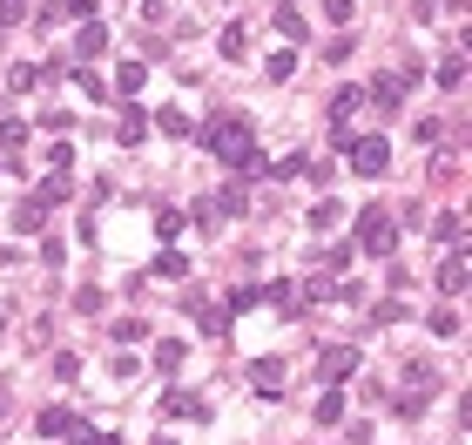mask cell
<instances>
[{
  "instance_id": "cell-1",
  "label": "cell",
  "mask_w": 472,
  "mask_h": 445,
  "mask_svg": "<svg viewBox=\"0 0 472 445\" xmlns=\"http://www.w3.org/2000/svg\"><path fill=\"white\" fill-rule=\"evenodd\" d=\"M203 149L223 162V169L236 176H257V128L244 122V115H216L210 128H203Z\"/></svg>"
},
{
  "instance_id": "cell-2",
  "label": "cell",
  "mask_w": 472,
  "mask_h": 445,
  "mask_svg": "<svg viewBox=\"0 0 472 445\" xmlns=\"http://www.w3.org/2000/svg\"><path fill=\"white\" fill-rule=\"evenodd\" d=\"M344 162H351V176H385L392 169V142H385L378 128H371V136H351Z\"/></svg>"
},
{
  "instance_id": "cell-3",
  "label": "cell",
  "mask_w": 472,
  "mask_h": 445,
  "mask_svg": "<svg viewBox=\"0 0 472 445\" xmlns=\"http://www.w3.org/2000/svg\"><path fill=\"white\" fill-rule=\"evenodd\" d=\"M358 250H365V257H392L398 250V230H392L385 210H358Z\"/></svg>"
},
{
  "instance_id": "cell-4",
  "label": "cell",
  "mask_w": 472,
  "mask_h": 445,
  "mask_svg": "<svg viewBox=\"0 0 472 445\" xmlns=\"http://www.w3.org/2000/svg\"><path fill=\"white\" fill-rule=\"evenodd\" d=\"M358 365H365V358H358V344H331V351L318 358V384H344Z\"/></svg>"
},
{
  "instance_id": "cell-5",
  "label": "cell",
  "mask_w": 472,
  "mask_h": 445,
  "mask_svg": "<svg viewBox=\"0 0 472 445\" xmlns=\"http://www.w3.org/2000/svg\"><path fill=\"white\" fill-rule=\"evenodd\" d=\"M405 88H411V68H398V75H378V81H371V88H365V102L398 108V102H405Z\"/></svg>"
},
{
  "instance_id": "cell-6",
  "label": "cell",
  "mask_w": 472,
  "mask_h": 445,
  "mask_svg": "<svg viewBox=\"0 0 472 445\" xmlns=\"http://www.w3.org/2000/svg\"><path fill=\"white\" fill-rule=\"evenodd\" d=\"M34 432H41V439H75V432H81V418L68 412V405H47V412L34 418Z\"/></svg>"
},
{
  "instance_id": "cell-7",
  "label": "cell",
  "mask_w": 472,
  "mask_h": 445,
  "mask_svg": "<svg viewBox=\"0 0 472 445\" xmlns=\"http://www.w3.org/2000/svg\"><path fill=\"white\" fill-rule=\"evenodd\" d=\"M250 384H257L263 399H277V391H284V358H257V365H250Z\"/></svg>"
},
{
  "instance_id": "cell-8",
  "label": "cell",
  "mask_w": 472,
  "mask_h": 445,
  "mask_svg": "<svg viewBox=\"0 0 472 445\" xmlns=\"http://www.w3.org/2000/svg\"><path fill=\"white\" fill-rule=\"evenodd\" d=\"M115 142H122V149H142V142H149V115H142V108H122V122H115Z\"/></svg>"
},
{
  "instance_id": "cell-9",
  "label": "cell",
  "mask_w": 472,
  "mask_h": 445,
  "mask_svg": "<svg viewBox=\"0 0 472 445\" xmlns=\"http://www.w3.org/2000/svg\"><path fill=\"white\" fill-rule=\"evenodd\" d=\"M210 210H216V223H223V216H244V210H250V189H244V183H223V189L210 196Z\"/></svg>"
},
{
  "instance_id": "cell-10",
  "label": "cell",
  "mask_w": 472,
  "mask_h": 445,
  "mask_svg": "<svg viewBox=\"0 0 472 445\" xmlns=\"http://www.w3.org/2000/svg\"><path fill=\"white\" fill-rule=\"evenodd\" d=\"M216 54H223V62H244V54H250V28H244V21H229V28L216 34Z\"/></svg>"
},
{
  "instance_id": "cell-11",
  "label": "cell",
  "mask_w": 472,
  "mask_h": 445,
  "mask_svg": "<svg viewBox=\"0 0 472 445\" xmlns=\"http://www.w3.org/2000/svg\"><path fill=\"white\" fill-rule=\"evenodd\" d=\"M75 54H81V62L108 54V28H102V21H81V34H75Z\"/></svg>"
},
{
  "instance_id": "cell-12",
  "label": "cell",
  "mask_w": 472,
  "mask_h": 445,
  "mask_svg": "<svg viewBox=\"0 0 472 445\" xmlns=\"http://www.w3.org/2000/svg\"><path fill=\"white\" fill-rule=\"evenodd\" d=\"M108 88H115V95H142V88H149V62H122Z\"/></svg>"
},
{
  "instance_id": "cell-13",
  "label": "cell",
  "mask_w": 472,
  "mask_h": 445,
  "mask_svg": "<svg viewBox=\"0 0 472 445\" xmlns=\"http://www.w3.org/2000/svg\"><path fill=\"white\" fill-rule=\"evenodd\" d=\"M432 236H439L445 250H466V216H459V210H445L439 223H432Z\"/></svg>"
},
{
  "instance_id": "cell-14",
  "label": "cell",
  "mask_w": 472,
  "mask_h": 445,
  "mask_svg": "<svg viewBox=\"0 0 472 445\" xmlns=\"http://www.w3.org/2000/svg\"><path fill=\"white\" fill-rule=\"evenodd\" d=\"M162 412H169V418H210V405H203L196 391H169V399H162Z\"/></svg>"
},
{
  "instance_id": "cell-15",
  "label": "cell",
  "mask_w": 472,
  "mask_h": 445,
  "mask_svg": "<svg viewBox=\"0 0 472 445\" xmlns=\"http://www.w3.org/2000/svg\"><path fill=\"white\" fill-rule=\"evenodd\" d=\"M432 75H439V88H466V47H452V54H445Z\"/></svg>"
},
{
  "instance_id": "cell-16",
  "label": "cell",
  "mask_w": 472,
  "mask_h": 445,
  "mask_svg": "<svg viewBox=\"0 0 472 445\" xmlns=\"http://www.w3.org/2000/svg\"><path fill=\"white\" fill-rule=\"evenodd\" d=\"M439 291H445V297H459V291H466V250H452V257H445V270H439Z\"/></svg>"
},
{
  "instance_id": "cell-17",
  "label": "cell",
  "mask_w": 472,
  "mask_h": 445,
  "mask_svg": "<svg viewBox=\"0 0 472 445\" xmlns=\"http://www.w3.org/2000/svg\"><path fill=\"white\" fill-rule=\"evenodd\" d=\"M21 142H28V122L0 115V162H7V155H21Z\"/></svg>"
},
{
  "instance_id": "cell-18",
  "label": "cell",
  "mask_w": 472,
  "mask_h": 445,
  "mask_svg": "<svg viewBox=\"0 0 472 445\" xmlns=\"http://www.w3.org/2000/svg\"><path fill=\"white\" fill-rule=\"evenodd\" d=\"M358 108H365V88H337L331 95V122H351Z\"/></svg>"
},
{
  "instance_id": "cell-19",
  "label": "cell",
  "mask_w": 472,
  "mask_h": 445,
  "mask_svg": "<svg viewBox=\"0 0 472 445\" xmlns=\"http://www.w3.org/2000/svg\"><path fill=\"white\" fill-rule=\"evenodd\" d=\"M337 418H344V391L324 384V391H318V425H337Z\"/></svg>"
},
{
  "instance_id": "cell-20",
  "label": "cell",
  "mask_w": 472,
  "mask_h": 445,
  "mask_svg": "<svg viewBox=\"0 0 472 445\" xmlns=\"http://www.w3.org/2000/svg\"><path fill=\"white\" fill-rule=\"evenodd\" d=\"M41 223H47V202H41V196H28V202L14 210V230H28V236H34Z\"/></svg>"
},
{
  "instance_id": "cell-21",
  "label": "cell",
  "mask_w": 472,
  "mask_h": 445,
  "mask_svg": "<svg viewBox=\"0 0 472 445\" xmlns=\"http://www.w3.org/2000/svg\"><path fill=\"white\" fill-rule=\"evenodd\" d=\"M263 297H270L277 310H304V291H297V284H263Z\"/></svg>"
},
{
  "instance_id": "cell-22",
  "label": "cell",
  "mask_w": 472,
  "mask_h": 445,
  "mask_svg": "<svg viewBox=\"0 0 472 445\" xmlns=\"http://www.w3.org/2000/svg\"><path fill=\"white\" fill-rule=\"evenodd\" d=\"M263 75H270V81H290V75H297V54H290V47H277L270 62H263Z\"/></svg>"
},
{
  "instance_id": "cell-23",
  "label": "cell",
  "mask_w": 472,
  "mask_h": 445,
  "mask_svg": "<svg viewBox=\"0 0 472 445\" xmlns=\"http://www.w3.org/2000/svg\"><path fill=\"white\" fill-rule=\"evenodd\" d=\"M277 34H284V41H311V21H304V14H290V7H284V14H277Z\"/></svg>"
},
{
  "instance_id": "cell-24",
  "label": "cell",
  "mask_w": 472,
  "mask_h": 445,
  "mask_svg": "<svg viewBox=\"0 0 472 445\" xmlns=\"http://www.w3.org/2000/svg\"><path fill=\"white\" fill-rule=\"evenodd\" d=\"M196 324L210 331V338H229V310H210V304H196Z\"/></svg>"
},
{
  "instance_id": "cell-25",
  "label": "cell",
  "mask_w": 472,
  "mask_h": 445,
  "mask_svg": "<svg viewBox=\"0 0 472 445\" xmlns=\"http://www.w3.org/2000/svg\"><path fill=\"white\" fill-rule=\"evenodd\" d=\"M257 304H263L257 284H236V291H229V317H236V310H257Z\"/></svg>"
},
{
  "instance_id": "cell-26",
  "label": "cell",
  "mask_w": 472,
  "mask_h": 445,
  "mask_svg": "<svg viewBox=\"0 0 472 445\" xmlns=\"http://www.w3.org/2000/svg\"><path fill=\"white\" fill-rule=\"evenodd\" d=\"M68 75H75V88H81V95H95V102H102V95H108V81L95 75V68H68Z\"/></svg>"
},
{
  "instance_id": "cell-27",
  "label": "cell",
  "mask_w": 472,
  "mask_h": 445,
  "mask_svg": "<svg viewBox=\"0 0 472 445\" xmlns=\"http://www.w3.org/2000/svg\"><path fill=\"white\" fill-rule=\"evenodd\" d=\"M176 236H183V216L162 210V216H155V243H176Z\"/></svg>"
},
{
  "instance_id": "cell-28",
  "label": "cell",
  "mask_w": 472,
  "mask_h": 445,
  "mask_svg": "<svg viewBox=\"0 0 472 445\" xmlns=\"http://www.w3.org/2000/svg\"><path fill=\"white\" fill-rule=\"evenodd\" d=\"M41 81H47V75H41V68H34V62H21V68H14V95H34V88H41Z\"/></svg>"
},
{
  "instance_id": "cell-29",
  "label": "cell",
  "mask_w": 472,
  "mask_h": 445,
  "mask_svg": "<svg viewBox=\"0 0 472 445\" xmlns=\"http://www.w3.org/2000/svg\"><path fill=\"white\" fill-rule=\"evenodd\" d=\"M324 21H331V28H351V21H358V7H351V0H324Z\"/></svg>"
},
{
  "instance_id": "cell-30",
  "label": "cell",
  "mask_w": 472,
  "mask_h": 445,
  "mask_svg": "<svg viewBox=\"0 0 472 445\" xmlns=\"http://www.w3.org/2000/svg\"><path fill=\"white\" fill-rule=\"evenodd\" d=\"M34 196H41V202H47V210H54V202H68V176H47V183H41V189H34Z\"/></svg>"
},
{
  "instance_id": "cell-31",
  "label": "cell",
  "mask_w": 472,
  "mask_h": 445,
  "mask_svg": "<svg viewBox=\"0 0 472 445\" xmlns=\"http://www.w3.org/2000/svg\"><path fill=\"white\" fill-rule=\"evenodd\" d=\"M155 122H162V136H189V115H183V108H162Z\"/></svg>"
},
{
  "instance_id": "cell-32",
  "label": "cell",
  "mask_w": 472,
  "mask_h": 445,
  "mask_svg": "<svg viewBox=\"0 0 472 445\" xmlns=\"http://www.w3.org/2000/svg\"><path fill=\"white\" fill-rule=\"evenodd\" d=\"M47 169L68 176V169H75V149H68V142H54V149H47Z\"/></svg>"
},
{
  "instance_id": "cell-33",
  "label": "cell",
  "mask_w": 472,
  "mask_h": 445,
  "mask_svg": "<svg viewBox=\"0 0 472 445\" xmlns=\"http://www.w3.org/2000/svg\"><path fill=\"white\" fill-rule=\"evenodd\" d=\"M432 338H459V310H432Z\"/></svg>"
},
{
  "instance_id": "cell-34",
  "label": "cell",
  "mask_w": 472,
  "mask_h": 445,
  "mask_svg": "<svg viewBox=\"0 0 472 445\" xmlns=\"http://www.w3.org/2000/svg\"><path fill=\"white\" fill-rule=\"evenodd\" d=\"M155 365H162V371H176V365H183V344H176V338H162V344H155Z\"/></svg>"
},
{
  "instance_id": "cell-35",
  "label": "cell",
  "mask_w": 472,
  "mask_h": 445,
  "mask_svg": "<svg viewBox=\"0 0 472 445\" xmlns=\"http://www.w3.org/2000/svg\"><path fill=\"white\" fill-rule=\"evenodd\" d=\"M41 128H47V136H68V128H75V115H62V108H47V115H41Z\"/></svg>"
},
{
  "instance_id": "cell-36",
  "label": "cell",
  "mask_w": 472,
  "mask_h": 445,
  "mask_svg": "<svg viewBox=\"0 0 472 445\" xmlns=\"http://www.w3.org/2000/svg\"><path fill=\"white\" fill-rule=\"evenodd\" d=\"M337 216H344V210H337V202H318V210H311V230H331Z\"/></svg>"
},
{
  "instance_id": "cell-37",
  "label": "cell",
  "mask_w": 472,
  "mask_h": 445,
  "mask_svg": "<svg viewBox=\"0 0 472 445\" xmlns=\"http://www.w3.org/2000/svg\"><path fill=\"white\" fill-rule=\"evenodd\" d=\"M411 142H418V149H432V142H439V122H432V115H426V122H411Z\"/></svg>"
},
{
  "instance_id": "cell-38",
  "label": "cell",
  "mask_w": 472,
  "mask_h": 445,
  "mask_svg": "<svg viewBox=\"0 0 472 445\" xmlns=\"http://www.w3.org/2000/svg\"><path fill=\"white\" fill-rule=\"evenodd\" d=\"M183 270H189V263L176 257V250H162V257H155V276H183Z\"/></svg>"
},
{
  "instance_id": "cell-39",
  "label": "cell",
  "mask_w": 472,
  "mask_h": 445,
  "mask_svg": "<svg viewBox=\"0 0 472 445\" xmlns=\"http://www.w3.org/2000/svg\"><path fill=\"white\" fill-rule=\"evenodd\" d=\"M75 445H122V439H115V432H95V425H81V432H75Z\"/></svg>"
},
{
  "instance_id": "cell-40",
  "label": "cell",
  "mask_w": 472,
  "mask_h": 445,
  "mask_svg": "<svg viewBox=\"0 0 472 445\" xmlns=\"http://www.w3.org/2000/svg\"><path fill=\"white\" fill-rule=\"evenodd\" d=\"M34 14V0H0V21H28Z\"/></svg>"
},
{
  "instance_id": "cell-41",
  "label": "cell",
  "mask_w": 472,
  "mask_h": 445,
  "mask_svg": "<svg viewBox=\"0 0 472 445\" xmlns=\"http://www.w3.org/2000/svg\"><path fill=\"white\" fill-rule=\"evenodd\" d=\"M62 14H68V21H95V0H68Z\"/></svg>"
},
{
  "instance_id": "cell-42",
  "label": "cell",
  "mask_w": 472,
  "mask_h": 445,
  "mask_svg": "<svg viewBox=\"0 0 472 445\" xmlns=\"http://www.w3.org/2000/svg\"><path fill=\"white\" fill-rule=\"evenodd\" d=\"M0 169H7V162H0Z\"/></svg>"
},
{
  "instance_id": "cell-43",
  "label": "cell",
  "mask_w": 472,
  "mask_h": 445,
  "mask_svg": "<svg viewBox=\"0 0 472 445\" xmlns=\"http://www.w3.org/2000/svg\"><path fill=\"white\" fill-rule=\"evenodd\" d=\"M0 405H7V399H0Z\"/></svg>"
}]
</instances>
